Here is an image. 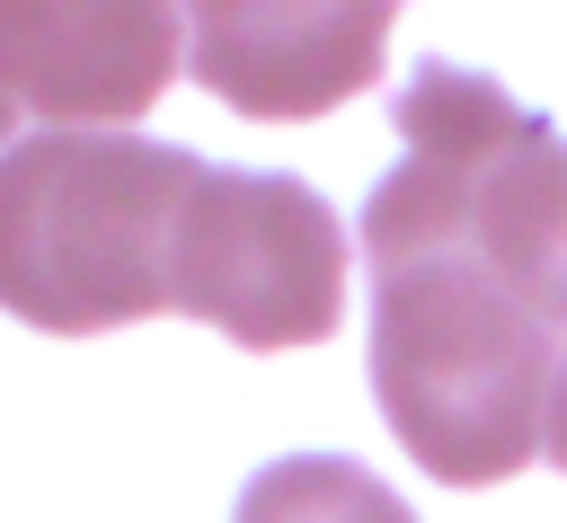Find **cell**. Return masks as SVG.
<instances>
[{
  "mask_svg": "<svg viewBox=\"0 0 567 523\" xmlns=\"http://www.w3.org/2000/svg\"><path fill=\"white\" fill-rule=\"evenodd\" d=\"M399 168L363 204L372 275L425 248H470L540 328L567 337V133L514 106L487 71L416 62L399 89Z\"/></svg>",
  "mask_w": 567,
  "mask_h": 523,
  "instance_id": "1",
  "label": "cell"
},
{
  "mask_svg": "<svg viewBox=\"0 0 567 523\" xmlns=\"http://www.w3.org/2000/svg\"><path fill=\"white\" fill-rule=\"evenodd\" d=\"M558 328H540L470 248L372 275V399L443 488H496L549 443Z\"/></svg>",
  "mask_w": 567,
  "mask_h": 523,
  "instance_id": "2",
  "label": "cell"
},
{
  "mask_svg": "<svg viewBox=\"0 0 567 523\" xmlns=\"http://www.w3.org/2000/svg\"><path fill=\"white\" fill-rule=\"evenodd\" d=\"M204 160L142 133H35L0 151V310L97 337L168 310V248Z\"/></svg>",
  "mask_w": 567,
  "mask_h": 523,
  "instance_id": "3",
  "label": "cell"
},
{
  "mask_svg": "<svg viewBox=\"0 0 567 523\" xmlns=\"http://www.w3.org/2000/svg\"><path fill=\"white\" fill-rule=\"evenodd\" d=\"M168 310L221 328L248 355L319 346L346 310V230L319 186L204 160L168 248Z\"/></svg>",
  "mask_w": 567,
  "mask_h": 523,
  "instance_id": "4",
  "label": "cell"
},
{
  "mask_svg": "<svg viewBox=\"0 0 567 523\" xmlns=\"http://www.w3.org/2000/svg\"><path fill=\"white\" fill-rule=\"evenodd\" d=\"M390 44V9L346 0V9H195L186 18V62L195 80L239 106V115H319L372 89Z\"/></svg>",
  "mask_w": 567,
  "mask_h": 523,
  "instance_id": "5",
  "label": "cell"
},
{
  "mask_svg": "<svg viewBox=\"0 0 567 523\" xmlns=\"http://www.w3.org/2000/svg\"><path fill=\"white\" fill-rule=\"evenodd\" d=\"M177 44V9H0V89L106 133L168 89Z\"/></svg>",
  "mask_w": 567,
  "mask_h": 523,
  "instance_id": "6",
  "label": "cell"
},
{
  "mask_svg": "<svg viewBox=\"0 0 567 523\" xmlns=\"http://www.w3.org/2000/svg\"><path fill=\"white\" fill-rule=\"evenodd\" d=\"M230 523H416V514L363 461H346V452H292V461H266L239 488Z\"/></svg>",
  "mask_w": 567,
  "mask_h": 523,
  "instance_id": "7",
  "label": "cell"
},
{
  "mask_svg": "<svg viewBox=\"0 0 567 523\" xmlns=\"http://www.w3.org/2000/svg\"><path fill=\"white\" fill-rule=\"evenodd\" d=\"M558 470H567V363H558V399H549V443H540Z\"/></svg>",
  "mask_w": 567,
  "mask_h": 523,
  "instance_id": "8",
  "label": "cell"
},
{
  "mask_svg": "<svg viewBox=\"0 0 567 523\" xmlns=\"http://www.w3.org/2000/svg\"><path fill=\"white\" fill-rule=\"evenodd\" d=\"M9 115H18V98H9V89H0V142H9Z\"/></svg>",
  "mask_w": 567,
  "mask_h": 523,
  "instance_id": "9",
  "label": "cell"
}]
</instances>
